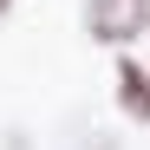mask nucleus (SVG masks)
I'll return each instance as SVG.
<instances>
[{
	"instance_id": "f03ea898",
	"label": "nucleus",
	"mask_w": 150,
	"mask_h": 150,
	"mask_svg": "<svg viewBox=\"0 0 150 150\" xmlns=\"http://www.w3.org/2000/svg\"><path fill=\"white\" fill-rule=\"evenodd\" d=\"M0 13H7V0H0Z\"/></svg>"
},
{
	"instance_id": "f257e3e1",
	"label": "nucleus",
	"mask_w": 150,
	"mask_h": 150,
	"mask_svg": "<svg viewBox=\"0 0 150 150\" xmlns=\"http://www.w3.org/2000/svg\"><path fill=\"white\" fill-rule=\"evenodd\" d=\"M144 13H150V0H91V33L98 39H131Z\"/></svg>"
}]
</instances>
